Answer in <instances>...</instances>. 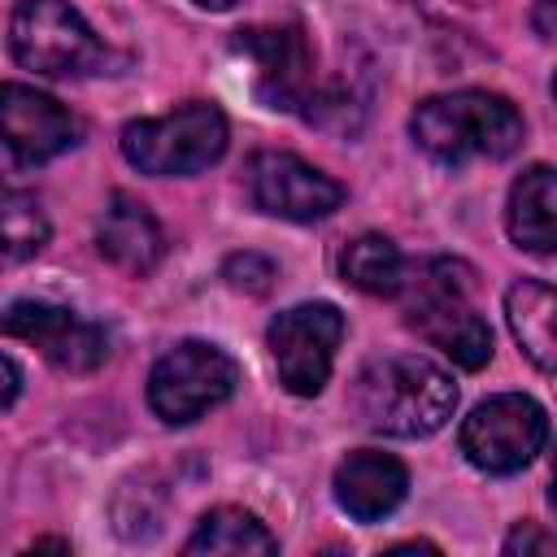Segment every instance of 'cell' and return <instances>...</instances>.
<instances>
[{
	"label": "cell",
	"mask_w": 557,
	"mask_h": 557,
	"mask_svg": "<svg viewBox=\"0 0 557 557\" xmlns=\"http://www.w3.org/2000/svg\"><path fill=\"white\" fill-rule=\"evenodd\" d=\"M191 4H200V9H231L235 0H191Z\"/></svg>",
	"instance_id": "cell-24"
},
{
	"label": "cell",
	"mask_w": 557,
	"mask_h": 557,
	"mask_svg": "<svg viewBox=\"0 0 557 557\" xmlns=\"http://www.w3.org/2000/svg\"><path fill=\"white\" fill-rule=\"evenodd\" d=\"M35 548H70L65 540H35Z\"/></svg>",
	"instance_id": "cell-25"
},
{
	"label": "cell",
	"mask_w": 557,
	"mask_h": 557,
	"mask_svg": "<svg viewBox=\"0 0 557 557\" xmlns=\"http://www.w3.org/2000/svg\"><path fill=\"white\" fill-rule=\"evenodd\" d=\"M505 318H509V331L522 344V352L548 374L553 361H557V335H553L557 296H553V287L548 283H535V278L513 283L505 292Z\"/></svg>",
	"instance_id": "cell-16"
},
{
	"label": "cell",
	"mask_w": 557,
	"mask_h": 557,
	"mask_svg": "<svg viewBox=\"0 0 557 557\" xmlns=\"http://www.w3.org/2000/svg\"><path fill=\"white\" fill-rule=\"evenodd\" d=\"M274 274H278L274 261L261 257V252H235V257H226V265H222V278H226L231 287H239V292H252V296L270 292Z\"/></svg>",
	"instance_id": "cell-20"
},
{
	"label": "cell",
	"mask_w": 557,
	"mask_h": 557,
	"mask_svg": "<svg viewBox=\"0 0 557 557\" xmlns=\"http://www.w3.org/2000/svg\"><path fill=\"white\" fill-rule=\"evenodd\" d=\"M96 248L100 257H109L117 270L126 274H148L161 252H165V235L157 226V218L126 191H113L109 196V209L100 213V226H96Z\"/></svg>",
	"instance_id": "cell-14"
},
{
	"label": "cell",
	"mask_w": 557,
	"mask_h": 557,
	"mask_svg": "<svg viewBox=\"0 0 557 557\" xmlns=\"http://www.w3.org/2000/svg\"><path fill=\"white\" fill-rule=\"evenodd\" d=\"M248 196L270 218L318 222L339 209L344 187L292 152H257L248 165Z\"/></svg>",
	"instance_id": "cell-10"
},
{
	"label": "cell",
	"mask_w": 557,
	"mask_h": 557,
	"mask_svg": "<svg viewBox=\"0 0 557 557\" xmlns=\"http://www.w3.org/2000/svg\"><path fill=\"white\" fill-rule=\"evenodd\" d=\"M553 205H557V174L553 165H531L513 187H509V209H505V226L509 239L535 257L553 252L557 235H553Z\"/></svg>",
	"instance_id": "cell-15"
},
{
	"label": "cell",
	"mask_w": 557,
	"mask_h": 557,
	"mask_svg": "<svg viewBox=\"0 0 557 557\" xmlns=\"http://www.w3.org/2000/svg\"><path fill=\"white\" fill-rule=\"evenodd\" d=\"M544 440H548V418L522 392L492 396L474 405V413L461 422V453L470 457V466L487 474L522 470L544 448Z\"/></svg>",
	"instance_id": "cell-7"
},
{
	"label": "cell",
	"mask_w": 557,
	"mask_h": 557,
	"mask_svg": "<svg viewBox=\"0 0 557 557\" xmlns=\"http://www.w3.org/2000/svg\"><path fill=\"white\" fill-rule=\"evenodd\" d=\"M409 492V470L392 453H348L335 470V500L357 518V522H379L387 518Z\"/></svg>",
	"instance_id": "cell-13"
},
{
	"label": "cell",
	"mask_w": 557,
	"mask_h": 557,
	"mask_svg": "<svg viewBox=\"0 0 557 557\" xmlns=\"http://www.w3.org/2000/svg\"><path fill=\"white\" fill-rule=\"evenodd\" d=\"M48 244V218L35 196L0 183V270L30 261Z\"/></svg>",
	"instance_id": "cell-19"
},
{
	"label": "cell",
	"mask_w": 557,
	"mask_h": 557,
	"mask_svg": "<svg viewBox=\"0 0 557 557\" xmlns=\"http://www.w3.org/2000/svg\"><path fill=\"white\" fill-rule=\"evenodd\" d=\"M0 139L22 165H39L78 144V117L26 83H0Z\"/></svg>",
	"instance_id": "cell-11"
},
{
	"label": "cell",
	"mask_w": 557,
	"mask_h": 557,
	"mask_svg": "<svg viewBox=\"0 0 557 557\" xmlns=\"http://www.w3.org/2000/svg\"><path fill=\"white\" fill-rule=\"evenodd\" d=\"M0 331L35 344L65 374H87L109 357V339L96 322L78 318L74 309L44 305V300H13L0 313Z\"/></svg>",
	"instance_id": "cell-9"
},
{
	"label": "cell",
	"mask_w": 557,
	"mask_h": 557,
	"mask_svg": "<svg viewBox=\"0 0 557 557\" xmlns=\"http://www.w3.org/2000/svg\"><path fill=\"white\" fill-rule=\"evenodd\" d=\"M409 131L418 139V148L444 165H461L474 157H509L522 144V113L496 96V91H444V96H426L413 117Z\"/></svg>",
	"instance_id": "cell-2"
},
{
	"label": "cell",
	"mask_w": 557,
	"mask_h": 557,
	"mask_svg": "<svg viewBox=\"0 0 557 557\" xmlns=\"http://www.w3.org/2000/svg\"><path fill=\"white\" fill-rule=\"evenodd\" d=\"M187 553H226V557H235V553H278V540L252 513L222 505V509H209L196 522V531L187 540Z\"/></svg>",
	"instance_id": "cell-18"
},
{
	"label": "cell",
	"mask_w": 557,
	"mask_h": 557,
	"mask_svg": "<svg viewBox=\"0 0 557 557\" xmlns=\"http://www.w3.org/2000/svg\"><path fill=\"white\" fill-rule=\"evenodd\" d=\"M17 65L48 78H78L104 65V44L65 0H22L9 22Z\"/></svg>",
	"instance_id": "cell-5"
},
{
	"label": "cell",
	"mask_w": 557,
	"mask_h": 557,
	"mask_svg": "<svg viewBox=\"0 0 557 557\" xmlns=\"http://www.w3.org/2000/svg\"><path fill=\"white\" fill-rule=\"evenodd\" d=\"M505 553H509V557H518V553H522V557H531V553H553V540H548L535 522H518V527L505 535Z\"/></svg>",
	"instance_id": "cell-21"
},
{
	"label": "cell",
	"mask_w": 557,
	"mask_h": 557,
	"mask_svg": "<svg viewBox=\"0 0 557 557\" xmlns=\"http://www.w3.org/2000/svg\"><path fill=\"white\" fill-rule=\"evenodd\" d=\"M352 405L370 431L396 435V440H422V435H435L453 418L457 383L435 361L396 352L357 374Z\"/></svg>",
	"instance_id": "cell-1"
},
{
	"label": "cell",
	"mask_w": 557,
	"mask_h": 557,
	"mask_svg": "<svg viewBox=\"0 0 557 557\" xmlns=\"http://www.w3.org/2000/svg\"><path fill=\"white\" fill-rule=\"evenodd\" d=\"M239 383V366L205 339H183L174 344L148 374V405L161 422L183 426L222 405Z\"/></svg>",
	"instance_id": "cell-6"
},
{
	"label": "cell",
	"mask_w": 557,
	"mask_h": 557,
	"mask_svg": "<svg viewBox=\"0 0 557 557\" xmlns=\"http://www.w3.org/2000/svg\"><path fill=\"white\" fill-rule=\"evenodd\" d=\"M226 152V117L209 100H187L165 117H139L122 131V157L144 174H196Z\"/></svg>",
	"instance_id": "cell-3"
},
{
	"label": "cell",
	"mask_w": 557,
	"mask_h": 557,
	"mask_svg": "<svg viewBox=\"0 0 557 557\" xmlns=\"http://www.w3.org/2000/svg\"><path fill=\"white\" fill-rule=\"evenodd\" d=\"M553 4H557V0H535V26H540L544 39L553 35Z\"/></svg>",
	"instance_id": "cell-23"
},
{
	"label": "cell",
	"mask_w": 557,
	"mask_h": 557,
	"mask_svg": "<svg viewBox=\"0 0 557 557\" xmlns=\"http://www.w3.org/2000/svg\"><path fill=\"white\" fill-rule=\"evenodd\" d=\"M339 339H344V313L326 300L296 305V309L278 313L265 331L278 383L292 396H318L331 379V361H335Z\"/></svg>",
	"instance_id": "cell-8"
},
{
	"label": "cell",
	"mask_w": 557,
	"mask_h": 557,
	"mask_svg": "<svg viewBox=\"0 0 557 557\" xmlns=\"http://www.w3.org/2000/svg\"><path fill=\"white\" fill-rule=\"evenodd\" d=\"M339 274L366 296H396L405 287V257L387 235H357L339 252Z\"/></svg>",
	"instance_id": "cell-17"
},
{
	"label": "cell",
	"mask_w": 557,
	"mask_h": 557,
	"mask_svg": "<svg viewBox=\"0 0 557 557\" xmlns=\"http://www.w3.org/2000/svg\"><path fill=\"white\" fill-rule=\"evenodd\" d=\"M235 48L257 61V96L270 109H305L313 100V52L296 26H248Z\"/></svg>",
	"instance_id": "cell-12"
},
{
	"label": "cell",
	"mask_w": 557,
	"mask_h": 557,
	"mask_svg": "<svg viewBox=\"0 0 557 557\" xmlns=\"http://www.w3.org/2000/svg\"><path fill=\"white\" fill-rule=\"evenodd\" d=\"M470 265L461 261H431L418 278V296L409 305V326L435 344L444 357H453L461 370H483L492 361V331L487 322L466 305Z\"/></svg>",
	"instance_id": "cell-4"
},
{
	"label": "cell",
	"mask_w": 557,
	"mask_h": 557,
	"mask_svg": "<svg viewBox=\"0 0 557 557\" xmlns=\"http://www.w3.org/2000/svg\"><path fill=\"white\" fill-rule=\"evenodd\" d=\"M17 387H22V374H17V366L0 352V409H9V405L17 400Z\"/></svg>",
	"instance_id": "cell-22"
}]
</instances>
